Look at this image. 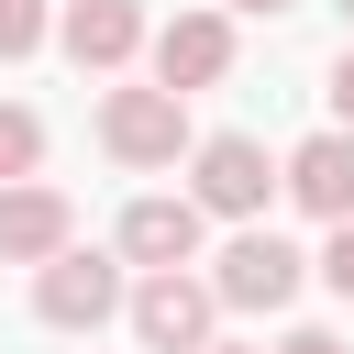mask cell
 I'll use <instances>...</instances> for the list:
<instances>
[{
    "instance_id": "obj_1",
    "label": "cell",
    "mask_w": 354,
    "mask_h": 354,
    "mask_svg": "<svg viewBox=\"0 0 354 354\" xmlns=\"http://www.w3.org/2000/svg\"><path fill=\"white\" fill-rule=\"evenodd\" d=\"M277 188H288V166H277L254 133H210V144L188 155V199H199L210 221H254Z\"/></svg>"
},
{
    "instance_id": "obj_2",
    "label": "cell",
    "mask_w": 354,
    "mask_h": 354,
    "mask_svg": "<svg viewBox=\"0 0 354 354\" xmlns=\"http://www.w3.org/2000/svg\"><path fill=\"white\" fill-rule=\"evenodd\" d=\"M100 144H111V166H177V155H199L188 144V88H111L100 100Z\"/></svg>"
},
{
    "instance_id": "obj_3",
    "label": "cell",
    "mask_w": 354,
    "mask_h": 354,
    "mask_svg": "<svg viewBox=\"0 0 354 354\" xmlns=\"http://www.w3.org/2000/svg\"><path fill=\"white\" fill-rule=\"evenodd\" d=\"M210 321H221V288L188 277V266H166V277L133 288V343L144 354H210Z\"/></svg>"
},
{
    "instance_id": "obj_4",
    "label": "cell",
    "mask_w": 354,
    "mask_h": 354,
    "mask_svg": "<svg viewBox=\"0 0 354 354\" xmlns=\"http://www.w3.org/2000/svg\"><path fill=\"white\" fill-rule=\"evenodd\" d=\"M299 243L288 232H266V221H243L232 243H221V266H210V288H221V310H288L299 299Z\"/></svg>"
},
{
    "instance_id": "obj_5",
    "label": "cell",
    "mask_w": 354,
    "mask_h": 354,
    "mask_svg": "<svg viewBox=\"0 0 354 354\" xmlns=\"http://www.w3.org/2000/svg\"><path fill=\"white\" fill-rule=\"evenodd\" d=\"M111 310H133V299H122V266H111V254L66 243L55 266H33V321H55V332H100Z\"/></svg>"
},
{
    "instance_id": "obj_6",
    "label": "cell",
    "mask_w": 354,
    "mask_h": 354,
    "mask_svg": "<svg viewBox=\"0 0 354 354\" xmlns=\"http://www.w3.org/2000/svg\"><path fill=\"white\" fill-rule=\"evenodd\" d=\"M66 243H77V210H66V188H44V177L0 188V266H55Z\"/></svg>"
},
{
    "instance_id": "obj_7",
    "label": "cell",
    "mask_w": 354,
    "mask_h": 354,
    "mask_svg": "<svg viewBox=\"0 0 354 354\" xmlns=\"http://www.w3.org/2000/svg\"><path fill=\"white\" fill-rule=\"evenodd\" d=\"M221 77H232V22L221 11L155 22V88H221Z\"/></svg>"
},
{
    "instance_id": "obj_8",
    "label": "cell",
    "mask_w": 354,
    "mask_h": 354,
    "mask_svg": "<svg viewBox=\"0 0 354 354\" xmlns=\"http://www.w3.org/2000/svg\"><path fill=\"white\" fill-rule=\"evenodd\" d=\"M199 232H210L199 199H133V210H122V266H144V277L199 266Z\"/></svg>"
},
{
    "instance_id": "obj_9",
    "label": "cell",
    "mask_w": 354,
    "mask_h": 354,
    "mask_svg": "<svg viewBox=\"0 0 354 354\" xmlns=\"http://www.w3.org/2000/svg\"><path fill=\"white\" fill-rule=\"evenodd\" d=\"M55 44H66L88 77H111V66H133V55H144V0H66Z\"/></svg>"
},
{
    "instance_id": "obj_10",
    "label": "cell",
    "mask_w": 354,
    "mask_h": 354,
    "mask_svg": "<svg viewBox=\"0 0 354 354\" xmlns=\"http://www.w3.org/2000/svg\"><path fill=\"white\" fill-rule=\"evenodd\" d=\"M288 199H299L310 221H354V133H343V122L288 155Z\"/></svg>"
},
{
    "instance_id": "obj_11",
    "label": "cell",
    "mask_w": 354,
    "mask_h": 354,
    "mask_svg": "<svg viewBox=\"0 0 354 354\" xmlns=\"http://www.w3.org/2000/svg\"><path fill=\"white\" fill-rule=\"evenodd\" d=\"M33 166H44V122H33L22 100H0V188H22Z\"/></svg>"
},
{
    "instance_id": "obj_12",
    "label": "cell",
    "mask_w": 354,
    "mask_h": 354,
    "mask_svg": "<svg viewBox=\"0 0 354 354\" xmlns=\"http://www.w3.org/2000/svg\"><path fill=\"white\" fill-rule=\"evenodd\" d=\"M44 44V0H0V66H22Z\"/></svg>"
},
{
    "instance_id": "obj_13",
    "label": "cell",
    "mask_w": 354,
    "mask_h": 354,
    "mask_svg": "<svg viewBox=\"0 0 354 354\" xmlns=\"http://www.w3.org/2000/svg\"><path fill=\"white\" fill-rule=\"evenodd\" d=\"M321 288L354 299V221H332V243H321Z\"/></svg>"
},
{
    "instance_id": "obj_14",
    "label": "cell",
    "mask_w": 354,
    "mask_h": 354,
    "mask_svg": "<svg viewBox=\"0 0 354 354\" xmlns=\"http://www.w3.org/2000/svg\"><path fill=\"white\" fill-rule=\"evenodd\" d=\"M332 122H343V133H354V44H343V55H332Z\"/></svg>"
},
{
    "instance_id": "obj_15",
    "label": "cell",
    "mask_w": 354,
    "mask_h": 354,
    "mask_svg": "<svg viewBox=\"0 0 354 354\" xmlns=\"http://www.w3.org/2000/svg\"><path fill=\"white\" fill-rule=\"evenodd\" d=\"M277 354H343V343H332V332H288Z\"/></svg>"
},
{
    "instance_id": "obj_16",
    "label": "cell",
    "mask_w": 354,
    "mask_h": 354,
    "mask_svg": "<svg viewBox=\"0 0 354 354\" xmlns=\"http://www.w3.org/2000/svg\"><path fill=\"white\" fill-rule=\"evenodd\" d=\"M232 11H288V0H232Z\"/></svg>"
},
{
    "instance_id": "obj_17",
    "label": "cell",
    "mask_w": 354,
    "mask_h": 354,
    "mask_svg": "<svg viewBox=\"0 0 354 354\" xmlns=\"http://www.w3.org/2000/svg\"><path fill=\"white\" fill-rule=\"evenodd\" d=\"M210 354H243V343H210Z\"/></svg>"
},
{
    "instance_id": "obj_18",
    "label": "cell",
    "mask_w": 354,
    "mask_h": 354,
    "mask_svg": "<svg viewBox=\"0 0 354 354\" xmlns=\"http://www.w3.org/2000/svg\"><path fill=\"white\" fill-rule=\"evenodd\" d=\"M343 11H354V0H343Z\"/></svg>"
}]
</instances>
